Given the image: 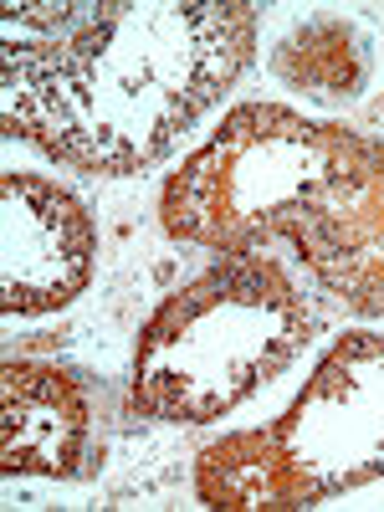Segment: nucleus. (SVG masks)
Returning a JSON list of instances; mask_svg holds the SVG:
<instances>
[{
	"mask_svg": "<svg viewBox=\"0 0 384 512\" xmlns=\"http://www.w3.org/2000/svg\"><path fill=\"white\" fill-rule=\"evenodd\" d=\"M256 6H144L118 57L123 6H6V128L67 164L128 175L246 67Z\"/></svg>",
	"mask_w": 384,
	"mask_h": 512,
	"instance_id": "obj_1",
	"label": "nucleus"
},
{
	"mask_svg": "<svg viewBox=\"0 0 384 512\" xmlns=\"http://www.w3.org/2000/svg\"><path fill=\"white\" fill-rule=\"evenodd\" d=\"M0 210H6V272H0V313L41 318L67 308L88 287L98 262L93 216L72 190L47 175L6 169L0 175Z\"/></svg>",
	"mask_w": 384,
	"mask_h": 512,
	"instance_id": "obj_6",
	"label": "nucleus"
},
{
	"mask_svg": "<svg viewBox=\"0 0 384 512\" xmlns=\"http://www.w3.org/2000/svg\"><path fill=\"white\" fill-rule=\"evenodd\" d=\"M200 497L216 512H287V507H318L303 472L267 431L226 436L200 456Z\"/></svg>",
	"mask_w": 384,
	"mask_h": 512,
	"instance_id": "obj_8",
	"label": "nucleus"
},
{
	"mask_svg": "<svg viewBox=\"0 0 384 512\" xmlns=\"http://www.w3.org/2000/svg\"><path fill=\"white\" fill-rule=\"evenodd\" d=\"M338 123H308L277 103L236 108L164 190V226L221 256H256L277 241V221L333 154Z\"/></svg>",
	"mask_w": 384,
	"mask_h": 512,
	"instance_id": "obj_3",
	"label": "nucleus"
},
{
	"mask_svg": "<svg viewBox=\"0 0 384 512\" xmlns=\"http://www.w3.org/2000/svg\"><path fill=\"white\" fill-rule=\"evenodd\" d=\"M303 292L267 256H226L164 297L134 349V410L169 425L231 415L308 349Z\"/></svg>",
	"mask_w": 384,
	"mask_h": 512,
	"instance_id": "obj_2",
	"label": "nucleus"
},
{
	"mask_svg": "<svg viewBox=\"0 0 384 512\" xmlns=\"http://www.w3.org/2000/svg\"><path fill=\"white\" fill-rule=\"evenodd\" d=\"M103 461V395L77 369L11 359L0 369V466L6 477L77 482Z\"/></svg>",
	"mask_w": 384,
	"mask_h": 512,
	"instance_id": "obj_7",
	"label": "nucleus"
},
{
	"mask_svg": "<svg viewBox=\"0 0 384 512\" xmlns=\"http://www.w3.org/2000/svg\"><path fill=\"white\" fill-rule=\"evenodd\" d=\"M272 436L318 502L384 477V333H344Z\"/></svg>",
	"mask_w": 384,
	"mask_h": 512,
	"instance_id": "obj_5",
	"label": "nucleus"
},
{
	"mask_svg": "<svg viewBox=\"0 0 384 512\" xmlns=\"http://www.w3.org/2000/svg\"><path fill=\"white\" fill-rule=\"evenodd\" d=\"M277 241H292L297 262L354 313H384V139L344 128L277 221Z\"/></svg>",
	"mask_w": 384,
	"mask_h": 512,
	"instance_id": "obj_4",
	"label": "nucleus"
},
{
	"mask_svg": "<svg viewBox=\"0 0 384 512\" xmlns=\"http://www.w3.org/2000/svg\"><path fill=\"white\" fill-rule=\"evenodd\" d=\"M277 72L297 88H318L323 98H354L364 88L369 57L359 47V36L338 21H318L308 31H297L282 41L277 52Z\"/></svg>",
	"mask_w": 384,
	"mask_h": 512,
	"instance_id": "obj_9",
	"label": "nucleus"
}]
</instances>
